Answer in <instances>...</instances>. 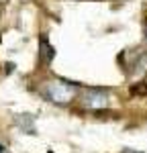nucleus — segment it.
<instances>
[{
	"label": "nucleus",
	"mask_w": 147,
	"mask_h": 153,
	"mask_svg": "<svg viewBox=\"0 0 147 153\" xmlns=\"http://www.w3.org/2000/svg\"><path fill=\"white\" fill-rule=\"evenodd\" d=\"M51 59H53V47L45 41V37H41V61L49 63Z\"/></svg>",
	"instance_id": "obj_3"
},
{
	"label": "nucleus",
	"mask_w": 147,
	"mask_h": 153,
	"mask_svg": "<svg viewBox=\"0 0 147 153\" xmlns=\"http://www.w3.org/2000/svg\"><path fill=\"white\" fill-rule=\"evenodd\" d=\"M122 153H135V151H131V149H129V151H122Z\"/></svg>",
	"instance_id": "obj_5"
},
{
	"label": "nucleus",
	"mask_w": 147,
	"mask_h": 153,
	"mask_svg": "<svg viewBox=\"0 0 147 153\" xmlns=\"http://www.w3.org/2000/svg\"><path fill=\"white\" fill-rule=\"evenodd\" d=\"M0 153H4V147H2V145H0Z\"/></svg>",
	"instance_id": "obj_4"
},
{
	"label": "nucleus",
	"mask_w": 147,
	"mask_h": 153,
	"mask_svg": "<svg viewBox=\"0 0 147 153\" xmlns=\"http://www.w3.org/2000/svg\"><path fill=\"white\" fill-rule=\"evenodd\" d=\"M82 104L86 108H92V110H102L110 104V96L102 90H88L82 96Z\"/></svg>",
	"instance_id": "obj_2"
},
{
	"label": "nucleus",
	"mask_w": 147,
	"mask_h": 153,
	"mask_svg": "<svg viewBox=\"0 0 147 153\" xmlns=\"http://www.w3.org/2000/svg\"><path fill=\"white\" fill-rule=\"evenodd\" d=\"M76 92H78V88L72 82H65V80H53V82H49L45 86V96L51 102H55V104H68V102H72Z\"/></svg>",
	"instance_id": "obj_1"
},
{
	"label": "nucleus",
	"mask_w": 147,
	"mask_h": 153,
	"mask_svg": "<svg viewBox=\"0 0 147 153\" xmlns=\"http://www.w3.org/2000/svg\"><path fill=\"white\" fill-rule=\"evenodd\" d=\"M145 39H147V29H145Z\"/></svg>",
	"instance_id": "obj_6"
}]
</instances>
